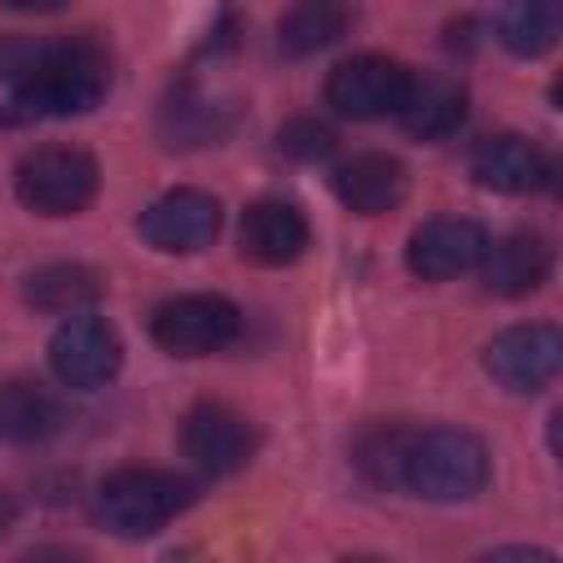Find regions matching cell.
I'll use <instances>...</instances> for the list:
<instances>
[{"instance_id":"obj_1","label":"cell","mask_w":563,"mask_h":563,"mask_svg":"<svg viewBox=\"0 0 563 563\" xmlns=\"http://www.w3.org/2000/svg\"><path fill=\"white\" fill-rule=\"evenodd\" d=\"M110 88V57L88 35L44 40L35 70L4 92L0 123H35V119H70L88 114Z\"/></svg>"},{"instance_id":"obj_2","label":"cell","mask_w":563,"mask_h":563,"mask_svg":"<svg viewBox=\"0 0 563 563\" xmlns=\"http://www.w3.org/2000/svg\"><path fill=\"white\" fill-rule=\"evenodd\" d=\"M493 475V457L479 435L462 427H431L409 431L405 462H400V488L422 501H471L484 493Z\"/></svg>"},{"instance_id":"obj_3","label":"cell","mask_w":563,"mask_h":563,"mask_svg":"<svg viewBox=\"0 0 563 563\" xmlns=\"http://www.w3.org/2000/svg\"><path fill=\"white\" fill-rule=\"evenodd\" d=\"M194 501V484L158 466H119L97 484V519L114 537H154Z\"/></svg>"},{"instance_id":"obj_4","label":"cell","mask_w":563,"mask_h":563,"mask_svg":"<svg viewBox=\"0 0 563 563\" xmlns=\"http://www.w3.org/2000/svg\"><path fill=\"white\" fill-rule=\"evenodd\" d=\"M97 185H101L97 158L79 145L31 150L13 176L18 202L40 211V216H79L97 198Z\"/></svg>"},{"instance_id":"obj_5","label":"cell","mask_w":563,"mask_h":563,"mask_svg":"<svg viewBox=\"0 0 563 563\" xmlns=\"http://www.w3.org/2000/svg\"><path fill=\"white\" fill-rule=\"evenodd\" d=\"M242 330V312L233 299L224 295H176V299H163L150 317V339L172 352V356H207V352H220L238 339Z\"/></svg>"},{"instance_id":"obj_6","label":"cell","mask_w":563,"mask_h":563,"mask_svg":"<svg viewBox=\"0 0 563 563\" xmlns=\"http://www.w3.org/2000/svg\"><path fill=\"white\" fill-rule=\"evenodd\" d=\"M48 365L75 391L106 387L123 365L119 330L97 312H70L48 339Z\"/></svg>"},{"instance_id":"obj_7","label":"cell","mask_w":563,"mask_h":563,"mask_svg":"<svg viewBox=\"0 0 563 563\" xmlns=\"http://www.w3.org/2000/svg\"><path fill=\"white\" fill-rule=\"evenodd\" d=\"M409 66L383 53H356L339 62L325 79V106L343 119H383L396 114L409 88Z\"/></svg>"},{"instance_id":"obj_8","label":"cell","mask_w":563,"mask_h":563,"mask_svg":"<svg viewBox=\"0 0 563 563\" xmlns=\"http://www.w3.org/2000/svg\"><path fill=\"white\" fill-rule=\"evenodd\" d=\"M559 365H563V334L550 321L510 325L484 347V369L515 396H532L550 387Z\"/></svg>"},{"instance_id":"obj_9","label":"cell","mask_w":563,"mask_h":563,"mask_svg":"<svg viewBox=\"0 0 563 563\" xmlns=\"http://www.w3.org/2000/svg\"><path fill=\"white\" fill-rule=\"evenodd\" d=\"M180 449L185 457L207 471V475H233L242 471L255 449H260V435L255 427L224 400H198L185 418H180Z\"/></svg>"},{"instance_id":"obj_10","label":"cell","mask_w":563,"mask_h":563,"mask_svg":"<svg viewBox=\"0 0 563 563\" xmlns=\"http://www.w3.org/2000/svg\"><path fill=\"white\" fill-rule=\"evenodd\" d=\"M220 220H224L220 198H211L207 189H172L141 211L136 233L145 238V246L163 255H189L216 242Z\"/></svg>"},{"instance_id":"obj_11","label":"cell","mask_w":563,"mask_h":563,"mask_svg":"<svg viewBox=\"0 0 563 563\" xmlns=\"http://www.w3.org/2000/svg\"><path fill=\"white\" fill-rule=\"evenodd\" d=\"M484 246H488V233H484L479 220L435 216V220L413 229V238L405 246V264L422 282H449V277H462V273L479 268Z\"/></svg>"},{"instance_id":"obj_12","label":"cell","mask_w":563,"mask_h":563,"mask_svg":"<svg viewBox=\"0 0 563 563\" xmlns=\"http://www.w3.org/2000/svg\"><path fill=\"white\" fill-rule=\"evenodd\" d=\"M238 251L242 260L260 264V268H282L295 264L308 251V220L295 202L282 198H260L242 211L238 224Z\"/></svg>"},{"instance_id":"obj_13","label":"cell","mask_w":563,"mask_h":563,"mask_svg":"<svg viewBox=\"0 0 563 563\" xmlns=\"http://www.w3.org/2000/svg\"><path fill=\"white\" fill-rule=\"evenodd\" d=\"M330 189L334 198L356 211V216H383V211H396L409 194V176H405V163L391 158V154H352L334 167L330 176Z\"/></svg>"},{"instance_id":"obj_14","label":"cell","mask_w":563,"mask_h":563,"mask_svg":"<svg viewBox=\"0 0 563 563\" xmlns=\"http://www.w3.org/2000/svg\"><path fill=\"white\" fill-rule=\"evenodd\" d=\"M471 176L493 194H537L550 180V158L528 136L497 132L471 150Z\"/></svg>"},{"instance_id":"obj_15","label":"cell","mask_w":563,"mask_h":563,"mask_svg":"<svg viewBox=\"0 0 563 563\" xmlns=\"http://www.w3.org/2000/svg\"><path fill=\"white\" fill-rule=\"evenodd\" d=\"M550 264L554 255L541 233H506L484 246L479 282L497 299H519V295H532L550 277Z\"/></svg>"},{"instance_id":"obj_16","label":"cell","mask_w":563,"mask_h":563,"mask_svg":"<svg viewBox=\"0 0 563 563\" xmlns=\"http://www.w3.org/2000/svg\"><path fill=\"white\" fill-rule=\"evenodd\" d=\"M400 123L418 141H444L466 123V88L453 75H409L405 101H400Z\"/></svg>"},{"instance_id":"obj_17","label":"cell","mask_w":563,"mask_h":563,"mask_svg":"<svg viewBox=\"0 0 563 563\" xmlns=\"http://www.w3.org/2000/svg\"><path fill=\"white\" fill-rule=\"evenodd\" d=\"M62 400L44 383H0V435L9 444H40L62 431Z\"/></svg>"},{"instance_id":"obj_18","label":"cell","mask_w":563,"mask_h":563,"mask_svg":"<svg viewBox=\"0 0 563 563\" xmlns=\"http://www.w3.org/2000/svg\"><path fill=\"white\" fill-rule=\"evenodd\" d=\"M101 290H106V282L88 264H44L26 277V303L48 317L88 312L101 299Z\"/></svg>"},{"instance_id":"obj_19","label":"cell","mask_w":563,"mask_h":563,"mask_svg":"<svg viewBox=\"0 0 563 563\" xmlns=\"http://www.w3.org/2000/svg\"><path fill=\"white\" fill-rule=\"evenodd\" d=\"M563 26V0H501L497 40L515 57H541L554 48Z\"/></svg>"},{"instance_id":"obj_20","label":"cell","mask_w":563,"mask_h":563,"mask_svg":"<svg viewBox=\"0 0 563 563\" xmlns=\"http://www.w3.org/2000/svg\"><path fill=\"white\" fill-rule=\"evenodd\" d=\"M347 22H352V13L343 0H303L277 22V48L286 57L321 53L347 31Z\"/></svg>"},{"instance_id":"obj_21","label":"cell","mask_w":563,"mask_h":563,"mask_svg":"<svg viewBox=\"0 0 563 563\" xmlns=\"http://www.w3.org/2000/svg\"><path fill=\"white\" fill-rule=\"evenodd\" d=\"M229 132V106H216L198 88H176L163 106V136L167 145H207Z\"/></svg>"},{"instance_id":"obj_22","label":"cell","mask_w":563,"mask_h":563,"mask_svg":"<svg viewBox=\"0 0 563 563\" xmlns=\"http://www.w3.org/2000/svg\"><path fill=\"white\" fill-rule=\"evenodd\" d=\"M405 444H409V427H374L361 444H356V466L369 484L378 488H400V462H405Z\"/></svg>"},{"instance_id":"obj_23","label":"cell","mask_w":563,"mask_h":563,"mask_svg":"<svg viewBox=\"0 0 563 563\" xmlns=\"http://www.w3.org/2000/svg\"><path fill=\"white\" fill-rule=\"evenodd\" d=\"M277 150L286 158H299V163H317L334 150V132L321 123V119H290L282 132H277Z\"/></svg>"},{"instance_id":"obj_24","label":"cell","mask_w":563,"mask_h":563,"mask_svg":"<svg viewBox=\"0 0 563 563\" xmlns=\"http://www.w3.org/2000/svg\"><path fill=\"white\" fill-rule=\"evenodd\" d=\"M40 48H44V40H35V35H0V88L4 92L18 88L35 70Z\"/></svg>"},{"instance_id":"obj_25","label":"cell","mask_w":563,"mask_h":563,"mask_svg":"<svg viewBox=\"0 0 563 563\" xmlns=\"http://www.w3.org/2000/svg\"><path fill=\"white\" fill-rule=\"evenodd\" d=\"M4 9H13V13H57V9H66L70 0H0Z\"/></svg>"},{"instance_id":"obj_26","label":"cell","mask_w":563,"mask_h":563,"mask_svg":"<svg viewBox=\"0 0 563 563\" xmlns=\"http://www.w3.org/2000/svg\"><path fill=\"white\" fill-rule=\"evenodd\" d=\"M13 519H18V501H13V497L0 488V537L13 528Z\"/></svg>"}]
</instances>
